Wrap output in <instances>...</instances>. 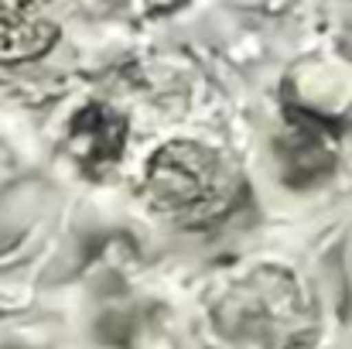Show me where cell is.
<instances>
[{"instance_id": "cell-1", "label": "cell", "mask_w": 352, "mask_h": 349, "mask_svg": "<svg viewBox=\"0 0 352 349\" xmlns=\"http://www.w3.org/2000/svg\"><path fill=\"white\" fill-rule=\"evenodd\" d=\"M202 329L209 349H311L318 315L287 267L256 264L209 295Z\"/></svg>"}, {"instance_id": "cell-2", "label": "cell", "mask_w": 352, "mask_h": 349, "mask_svg": "<svg viewBox=\"0 0 352 349\" xmlns=\"http://www.w3.org/2000/svg\"><path fill=\"white\" fill-rule=\"evenodd\" d=\"M154 213L178 226H209L239 199V175L216 151L195 140H175L154 151L144 175Z\"/></svg>"}, {"instance_id": "cell-3", "label": "cell", "mask_w": 352, "mask_h": 349, "mask_svg": "<svg viewBox=\"0 0 352 349\" xmlns=\"http://www.w3.org/2000/svg\"><path fill=\"white\" fill-rule=\"evenodd\" d=\"M284 161V178L294 185H311L332 175L339 165V127L311 114H291L287 120V137L277 147Z\"/></svg>"}, {"instance_id": "cell-4", "label": "cell", "mask_w": 352, "mask_h": 349, "mask_svg": "<svg viewBox=\"0 0 352 349\" xmlns=\"http://www.w3.org/2000/svg\"><path fill=\"white\" fill-rule=\"evenodd\" d=\"M69 151L72 158L89 171V175H107L123 154V144H126V123L123 116L113 114L110 107H86L72 116V127H69Z\"/></svg>"}, {"instance_id": "cell-5", "label": "cell", "mask_w": 352, "mask_h": 349, "mask_svg": "<svg viewBox=\"0 0 352 349\" xmlns=\"http://www.w3.org/2000/svg\"><path fill=\"white\" fill-rule=\"evenodd\" d=\"M58 38L48 0H0V62H28L45 55Z\"/></svg>"}]
</instances>
